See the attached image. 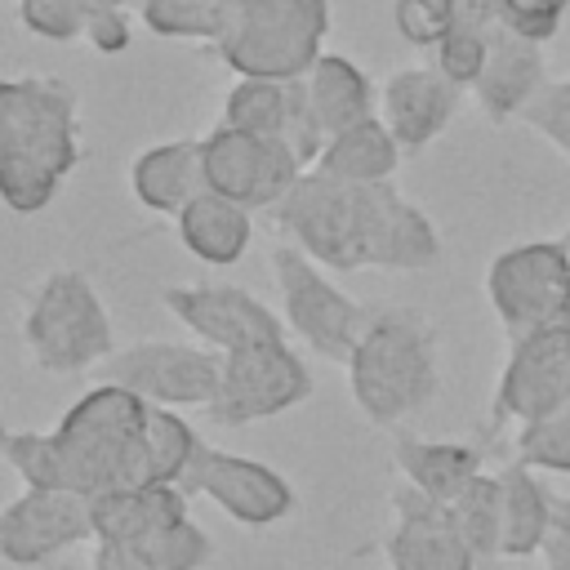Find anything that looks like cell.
Returning <instances> with one entry per match:
<instances>
[{
	"label": "cell",
	"mask_w": 570,
	"mask_h": 570,
	"mask_svg": "<svg viewBox=\"0 0 570 570\" xmlns=\"http://www.w3.org/2000/svg\"><path fill=\"white\" fill-rule=\"evenodd\" d=\"M272 214L285 240H294L307 258L334 272H419L441 258L436 227L419 205H410L392 187V178L347 183L321 169H303V178L285 191Z\"/></svg>",
	"instance_id": "6da1fadb"
},
{
	"label": "cell",
	"mask_w": 570,
	"mask_h": 570,
	"mask_svg": "<svg viewBox=\"0 0 570 570\" xmlns=\"http://www.w3.org/2000/svg\"><path fill=\"white\" fill-rule=\"evenodd\" d=\"M80 165V102L53 76H0V200L40 214Z\"/></svg>",
	"instance_id": "7a4b0ae2"
},
{
	"label": "cell",
	"mask_w": 570,
	"mask_h": 570,
	"mask_svg": "<svg viewBox=\"0 0 570 570\" xmlns=\"http://www.w3.org/2000/svg\"><path fill=\"white\" fill-rule=\"evenodd\" d=\"M347 365V392L374 428H396L419 414L441 387V347L423 312H370Z\"/></svg>",
	"instance_id": "3957f363"
},
{
	"label": "cell",
	"mask_w": 570,
	"mask_h": 570,
	"mask_svg": "<svg viewBox=\"0 0 570 570\" xmlns=\"http://www.w3.org/2000/svg\"><path fill=\"white\" fill-rule=\"evenodd\" d=\"M147 410L138 392L125 383L102 379L89 387L53 428L67 481L80 494H107L120 485H147L151 476V450H147Z\"/></svg>",
	"instance_id": "277c9868"
},
{
	"label": "cell",
	"mask_w": 570,
	"mask_h": 570,
	"mask_svg": "<svg viewBox=\"0 0 570 570\" xmlns=\"http://www.w3.org/2000/svg\"><path fill=\"white\" fill-rule=\"evenodd\" d=\"M22 347L31 365L49 374H80L111 356V316L89 276L58 267L31 289L22 312Z\"/></svg>",
	"instance_id": "5b68a950"
},
{
	"label": "cell",
	"mask_w": 570,
	"mask_h": 570,
	"mask_svg": "<svg viewBox=\"0 0 570 570\" xmlns=\"http://www.w3.org/2000/svg\"><path fill=\"white\" fill-rule=\"evenodd\" d=\"M325 31L330 0H254L232 18L218 58L236 76L298 80L321 58Z\"/></svg>",
	"instance_id": "8992f818"
},
{
	"label": "cell",
	"mask_w": 570,
	"mask_h": 570,
	"mask_svg": "<svg viewBox=\"0 0 570 570\" xmlns=\"http://www.w3.org/2000/svg\"><path fill=\"white\" fill-rule=\"evenodd\" d=\"M272 281L281 289V303H285V325L325 361H347L370 312L347 298L338 285L325 281L321 263L307 258L294 240H281L272 249Z\"/></svg>",
	"instance_id": "52a82bcc"
},
{
	"label": "cell",
	"mask_w": 570,
	"mask_h": 570,
	"mask_svg": "<svg viewBox=\"0 0 570 570\" xmlns=\"http://www.w3.org/2000/svg\"><path fill=\"white\" fill-rule=\"evenodd\" d=\"M485 294L508 338L561 325L570 307V263L561 254V240H530L503 249L485 272Z\"/></svg>",
	"instance_id": "ba28073f"
},
{
	"label": "cell",
	"mask_w": 570,
	"mask_h": 570,
	"mask_svg": "<svg viewBox=\"0 0 570 570\" xmlns=\"http://www.w3.org/2000/svg\"><path fill=\"white\" fill-rule=\"evenodd\" d=\"M307 392H312V374L285 338L249 343V347L223 352V379L205 414L223 428H240V423H258L294 410L298 401H307Z\"/></svg>",
	"instance_id": "9c48e42d"
},
{
	"label": "cell",
	"mask_w": 570,
	"mask_h": 570,
	"mask_svg": "<svg viewBox=\"0 0 570 570\" xmlns=\"http://www.w3.org/2000/svg\"><path fill=\"white\" fill-rule=\"evenodd\" d=\"M200 151H205L209 191H223L245 209H276L307 169L285 138H258L223 120L200 138Z\"/></svg>",
	"instance_id": "30bf717a"
},
{
	"label": "cell",
	"mask_w": 570,
	"mask_h": 570,
	"mask_svg": "<svg viewBox=\"0 0 570 570\" xmlns=\"http://www.w3.org/2000/svg\"><path fill=\"white\" fill-rule=\"evenodd\" d=\"M107 379L125 383L151 405H209L223 379V352L214 347H191V343H165L147 338L125 352L107 356Z\"/></svg>",
	"instance_id": "8fae6325"
},
{
	"label": "cell",
	"mask_w": 570,
	"mask_h": 570,
	"mask_svg": "<svg viewBox=\"0 0 570 570\" xmlns=\"http://www.w3.org/2000/svg\"><path fill=\"white\" fill-rule=\"evenodd\" d=\"M570 401V325H548L539 334L512 338L508 365L494 387V410L490 428L503 423H530L552 414L557 405Z\"/></svg>",
	"instance_id": "7c38bea8"
},
{
	"label": "cell",
	"mask_w": 570,
	"mask_h": 570,
	"mask_svg": "<svg viewBox=\"0 0 570 570\" xmlns=\"http://www.w3.org/2000/svg\"><path fill=\"white\" fill-rule=\"evenodd\" d=\"M178 485L187 494L214 499L240 525H272L294 508V490H289V481L281 472H272L258 459L205 445V441L196 445V454H191V463H187Z\"/></svg>",
	"instance_id": "4fadbf2b"
},
{
	"label": "cell",
	"mask_w": 570,
	"mask_h": 570,
	"mask_svg": "<svg viewBox=\"0 0 570 570\" xmlns=\"http://www.w3.org/2000/svg\"><path fill=\"white\" fill-rule=\"evenodd\" d=\"M160 303L214 352L285 338V321L240 285H165Z\"/></svg>",
	"instance_id": "5bb4252c"
},
{
	"label": "cell",
	"mask_w": 570,
	"mask_h": 570,
	"mask_svg": "<svg viewBox=\"0 0 570 570\" xmlns=\"http://www.w3.org/2000/svg\"><path fill=\"white\" fill-rule=\"evenodd\" d=\"M85 539H94V499L80 490L27 485L9 508H0V557L13 566H40Z\"/></svg>",
	"instance_id": "9a60e30c"
},
{
	"label": "cell",
	"mask_w": 570,
	"mask_h": 570,
	"mask_svg": "<svg viewBox=\"0 0 570 570\" xmlns=\"http://www.w3.org/2000/svg\"><path fill=\"white\" fill-rule=\"evenodd\" d=\"M392 570H476L481 557L454 530L445 503L428 499L410 481L392 490V530L383 539Z\"/></svg>",
	"instance_id": "2e32d148"
},
{
	"label": "cell",
	"mask_w": 570,
	"mask_h": 570,
	"mask_svg": "<svg viewBox=\"0 0 570 570\" xmlns=\"http://www.w3.org/2000/svg\"><path fill=\"white\" fill-rule=\"evenodd\" d=\"M223 125L258 134V138H285L303 165L312 169L325 138L307 111L303 76L298 80H272V76H236V85L223 98Z\"/></svg>",
	"instance_id": "e0dca14e"
},
{
	"label": "cell",
	"mask_w": 570,
	"mask_h": 570,
	"mask_svg": "<svg viewBox=\"0 0 570 570\" xmlns=\"http://www.w3.org/2000/svg\"><path fill=\"white\" fill-rule=\"evenodd\" d=\"M463 85H454L441 67H401L383 80L379 120L392 129L401 151H423L459 111Z\"/></svg>",
	"instance_id": "ac0fdd59"
},
{
	"label": "cell",
	"mask_w": 570,
	"mask_h": 570,
	"mask_svg": "<svg viewBox=\"0 0 570 570\" xmlns=\"http://www.w3.org/2000/svg\"><path fill=\"white\" fill-rule=\"evenodd\" d=\"M476 107L490 120H508L521 116V107L543 89V49L530 36H517L512 27H494L490 45H485V62L476 71V80L468 85Z\"/></svg>",
	"instance_id": "d6986e66"
},
{
	"label": "cell",
	"mask_w": 570,
	"mask_h": 570,
	"mask_svg": "<svg viewBox=\"0 0 570 570\" xmlns=\"http://www.w3.org/2000/svg\"><path fill=\"white\" fill-rule=\"evenodd\" d=\"M209 187L205 178V151L200 138H178V142H156L134 156L129 165V191L138 205L156 214H178L187 200H196Z\"/></svg>",
	"instance_id": "ffe728a7"
},
{
	"label": "cell",
	"mask_w": 570,
	"mask_h": 570,
	"mask_svg": "<svg viewBox=\"0 0 570 570\" xmlns=\"http://www.w3.org/2000/svg\"><path fill=\"white\" fill-rule=\"evenodd\" d=\"M187 521V490L169 481L94 494V539H142Z\"/></svg>",
	"instance_id": "44dd1931"
},
{
	"label": "cell",
	"mask_w": 570,
	"mask_h": 570,
	"mask_svg": "<svg viewBox=\"0 0 570 570\" xmlns=\"http://www.w3.org/2000/svg\"><path fill=\"white\" fill-rule=\"evenodd\" d=\"M249 214L254 209H245L240 200L205 187L196 200H187L174 214V223H178V236H183L191 258H200L209 267H227L249 249V236H254V218Z\"/></svg>",
	"instance_id": "7402d4cb"
},
{
	"label": "cell",
	"mask_w": 570,
	"mask_h": 570,
	"mask_svg": "<svg viewBox=\"0 0 570 570\" xmlns=\"http://www.w3.org/2000/svg\"><path fill=\"white\" fill-rule=\"evenodd\" d=\"M209 557H214L209 534L183 521L142 539H94L89 570H200Z\"/></svg>",
	"instance_id": "603a6c76"
},
{
	"label": "cell",
	"mask_w": 570,
	"mask_h": 570,
	"mask_svg": "<svg viewBox=\"0 0 570 570\" xmlns=\"http://www.w3.org/2000/svg\"><path fill=\"white\" fill-rule=\"evenodd\" d=\"M303 94H307V111H312L321 138H334L338 129L374 116L370 76L352 58H343V53H321L303 71Z\"/></svg>",
	"instance_id": "cb8c5ba5"
},
{
	"label": "cell",
	"mask_w": 570,
	"mask_h": 570,
	"mask_svg": "<svg viewBox=\"0 0 570 570\" xmlns=\"http://www.w3.org/2000/svg\"><path fill=\"white\" fill-rule=\"evenodd\" d=\"M396 165H401V142L374 111V116L338 129L334 138H325L312 169H321L330 178H347V183H383L396 174Z\"/></svg>",
	"instance_id": "d4e9b609"
},
{
	"label": "cell",
	"mask_w": 570,
	"mask_h": 570,
	"mask_svg": "<svg viewBox=\"0 0 570 570\" xmlns=\"http://www.w3.org/2000/svg\"><path fill=\"white\" fill-rule=\"evenodd\" d=\"M503 512H499V557H539L548 521H552V494L539 485L530 463H508L499 472Z\"/></svg>",
	"instance_id": "484cf974"
},
{
	"label": "cell",
	"mask_w": 570,
	"mask_h": 570,
	"mask_svg": "<svg viewBox=\"0 0 570 570\" xmlns=\"http://www.w3.org/2000/svg\"><path fill=\"white\" fill-rule=\"evenodd\" d=\"M401 481H410L414 490H423L436 503H450L476 472H481V454L472 445L459 441H423V436H401L392 450Z\"/></svg>",
	"instance_id": "4316f807"
},
{
	"label": "cell",
	"mask_w": 570,
	"mask_h": 570,
	"mask_svg": "<svg viewBox=\"0 0 570 570\" xmlns=\"http://www.w3.org/2000/svg\"><path fill=\"white\" fill-rule=\"evenodd\" d=\"M142 27L165 40H200V45H223L232 13L218 0H138Z\"/></svg>",
	"instance_id": "83f0119b"
},
{
	"label": "cell",
	"mask_w": 570,
	"mask_h": 570,
	"mask_svg": "<svg viewBox=\"0 0 570 570\" xmlns=\"http://www.w3.org/2000/svg\"><path fill=\"white\" fill-rule=\"evenodd\" d=\"M454 530L468 539V548L485 561V557H499V512H503V490H499V476L490 472H476L450 503H445Z\"/></svg>",
	"instance_id": "f1b7e54d"
},
{
	"label": "cell",
	"mask_w": 570,
	"mask_h": 570,
	"mask_svg": "<svg viewBox=\"0 0 570 570\" xmlns=\"http://www.w3.org/2000/svg\"><path fill=\"white\" fill-rule=\"evenodd\" d=\"M196 445L200 441H196L191 423H183L169 405H151L147 410V450H151V476L156 481L178 485L187 463H191V454H196Z\"/></svg>",
	"instance_id": "f546056e"
},
{
	"label": "cell",
	"mask_w": 570,
	"mask_h": 570,
	"mask_svg": "<svg viewBox=\"0 0 570 570\" xmlns=\"http://www.w3.org/2000/svg\"><path fill=\"white\" fill-rule=\"evenodd\" d=\"M4 463L22 476V485H36V490H71L67 463H62V450H58V436L53 432H9Z\"/></svg>",
	"instance_id": "4dcf8cb0"
},
{
	"label": "cell",
	"mask_w": 570,
	"mask_h": 570,
	"mask_svg": "<svg viewBox=\"0 0 570 570\" xmlns=\"http://www.w3.org/2000/svg\"><path fill=\"white\" fill-rule=\"evenodd\" d=\"M517 459L543 472H570V401L517 428Z\"/></svg>",
	"instance_id": "1f68e13d"
},
{
	"label": "cell",
	"mask_w": 570,
	"mask_h": 570,
	"mask_svg": "<svg viewBox=\"0 0 570 570\" xmlns=\"http://www.w3.org/2000/svg\"><path fill=\"white\" fill-rule=\"evenodd\" d=\"M94 0H18V22L53 45L80 40L85 36V18H89Z\"/></svg>",
	"instance_id": "d6a6232c"
},
{
	"label": "cell",
	"mask_w": 570,
	"mask_h": 570,
	"mask_svg": "<svg viewBox=\"0 0 570 570\" xmlns=\"http://www.w3.org/2000/svg\"><path fill=\"white\" fill-rule=\"evenodd\" d=\"M392 22L410 45L436 49L445 40V31L454 27V0H396Z\"/></svg>",
	"instance_id": "836d02e7"
},
{
	"label": "cell",
	"mask_w": 570,
	"mask_h": 570,
	"mask_svg": "<svg viewBox=\"0 0 570 570\" xmlns=\"http://www.w3.org/2000/svg\"><path fill=\"white\" fill-rule=\"evenodd\" d=\"M521 120H525L530 129H539L561 156H570V80L543 85V89L521 107Z\"/></svg>",
	"instance_id": "e575fe53"
},
{
	"label": "cell",
	"mask_w": 570,
	"mask_h": 570,
	"mask_svg": "<svg viewBox=\"0 0 570 570\" xmlns=\"http://www.w3.org/2000/svg\"><path fill=\"white\" fill-rule=\"evenodd\" d=\"M485 45H490V36H481V31H445V40L432 49L436 53V67L454 80V85H472L476 80V71H481V62H485Z\"/></svg>",
	"instance_id": "d590c367"
},
{
	"label": "cell",
	"mask_w": 570,
	"mask_h": 570,
	"mask_svg": "<svg viewBox=\"0 0 570 570\" xmlns=\"http://www.w3.org/2000/svg\"><path fill=\"white\" fill-rule=\"evenodd\" d=\"M566 4L570 0H499V22L512 27L517 36H530L543 45L548 36H557Z\"/></svg>",
	"instance_id": "8d00e7d4"
},
{
	"label": "cell",
	"mask_w": 570,
	"mask_h": 570,
	"mask_svg": "<svg viewBox=\"0 0 570 570\" xmlns=\"http://www.w3.org/2000/svg\"><path fill=\"white\" fill-rule=\"evenodd\" d=\"M94 53H120L129 49V18H125V4H107V0H94L89 4V18H85V36H80Z\"/></svg>",
	"instance_id": "74e56055"
},
{
	"label": "cell",
	"mask_w": 570,
	"mask_h": 570,
	"mask_svg": "<svg viewBox=\"0 0 570 570\" xmlns=\"http://www.w3.org/2000/svg\"><path fill=\"white\" fill-rule=\"evenodd\" d=\"M543 570H570V494H552V521L539 548Z\"/></svg>",
	"instance_id": "f35d334b"
},
{
	"label": "cell",
	"mask_w": 570,
	"mask_h": 570,
	"mask_svg": "<svg viewBox=\"0 0 570 570\" xmlns=\"http://www.w3.org/2000/svg\"><path fill=\"white\" fill-rule=\"evenodd\" d=\"M218 4H223V9H227V13H232V18H236V13H240V9H245V4H254V0H218Z\"/></svg>",
	"instance_id": "ab89813d"
},
{
	"label": "cell",
	"mask_w": 570,
	"mask_h": 570,
	"mask_svg": "<svg viewBox=\"0 0 570 570\" xmlns=\"http://www.w3.org/2000/svg\"><path fill=\"white\" fill-rule=\"evenodd\" d=\"M561 254H566V263H570V227H566V236H561Z\"/></svg>",
	"instance_id": "60d3db41"
},
{
	"label": "cell",
	"mask_w": 570,
	"mask_h": 570,
	"mask_svg": "<svg viewBox=\"0 0 570 570\" xmlns=\"http://www.w3.org/2000/svg\"><path fill=\"white\" fill-rule=\"evenodd\" d=\"M4 441H9V432H4V419H0V454H4Z\"/></svg>",
	"instance_id": "b9f144b4"
},
{
	"label": "cell",
	"mask_w": 570,
	"mask_h": 570,
	"mask_svg": "<svg viewBox=\"0 0 570 570\" xmlns=\"http://www.w3.org/2000/svg\"><path fill=\"white\" fill-rule=\"evenodd\" d=\"M107 4H129V0H107Z\"/></svg>",
	"instance_id": "7bdbcfd3"
},
{
	"label": "cell",
	"mask_w": 570,
	"mask_h": 570,
	"mask_svg": "<svg viewBox=\"0 0 570 570\" xmlns=\"http://www.w3.org/2000/svg\"><path fill=\"white\" fill-rule=\"evenodd\" d=\"M566 325H570V307H566Z\"/></svg>",
	"instance_id": "ee69618b"
}]
</instances>
